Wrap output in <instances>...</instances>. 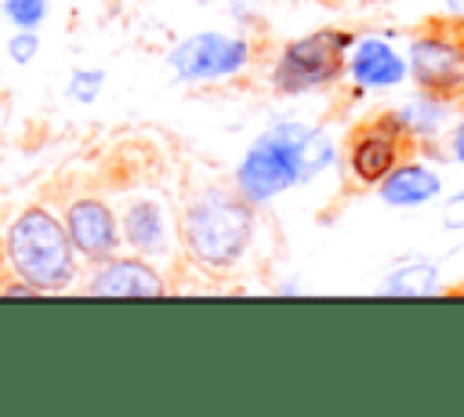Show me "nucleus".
<instances>
[{
	"mask_svg": "<svg viewBox=\"0 0 464 417\" xmlns=\"http://www.w3.org/2000/svg\"><path fill=\"white\" fill-rule=\"evenodd\" d=\"M334 156H337V149L326 131L283 120L254 138L246 156L236 163L232 185L246 203L257 207V203L283 196L286 189H294L301 181H312L315 174H323L334 163Z\"/></svg>",
	"mask_w": 464,
	"mask_h": 417,
	"instance_id": "nucleus-1",
	"label": "nucleus"
},
{
	"mask_svg": "<svg viewBox=\"0 0 464 417\" xmlns=\"http://www.w3.org/2000/svg\"><path fill=\"white\" fill-rule=\"evenodd\" d=\"M254 239V203L236 189H203L181 210V247L203 268L236 265Z\"/></svg>",
	"mask_w": 464,
	"mask_h": 417,
	"instance_id": "nucleus-2",
	"label": "nucleus"
},
{
	"mask_svg": "<svg viewBox=\"0 0 464 417\" xmlns=\"http://www.w3.org/2000/svg\"><path fill=\"white\" fill-rule=\"evenodd\" d=\"M4 257L14 279L29 283L36 294L65 290L76 279V250L69 243L65 221L47 207H29L7 225Z\"/></svg>",
	"mask_w": 464,
	"mask_h": 417,
	"instance_id": "nucleus-3",
	"label": "nucleus"
},
{
	"mask_svg": "<svg viewBox=\"0 0 464 417\" xmlns=\"http://www.w3.org/2000/svg\"><path fill=\"white\" fill-rule=\"evenodd\" d=\"M352 44H355V33L334 29V25H323L290 40L272 65V87L283 94H304L341 80Z\"/></svg>",
	"mask_w": 464,
	"mask_h": 417,
	"instance_id": "nucleus-4",
	"label": "nucleus"
},
{
	"mask_svg": "<svg viewBox=\"0 0 464 417\" xmlns=\"http://www.w3.org/2000/svg\"><path fill=\"white\" fill-rule=\"evenodd\" d=\"M406 76H413L417 91L435 98L464 94V36L457 29H428L410 40Z\"/></svg>",
	"mask_w": 464,
	"mask_h": 417,
	"instance_id": "nucleus-5",
	"label": "nucleus"
},
{
	"mask_svg": "<svg viewBox=\"0 0 464 417\" xmlns=\"http://www.w3.org/2000/svg\"><path fill=\"white\" fill-rule=\"evenodd\" d=\"M250 62V44L243 36L232 33H218V29H203L185 36L174 51H170V69L181 83H214V80H228L239 69H246Z\"/></svg>",
	"mask_w": 464,
	"mask_h": 417,
	"instance_id": "nucleus-6",
	"label": "nucleus"
},
{
	"mask_svg": "<svg viewBox=\"0 0 464 417\" xmlns=\"http://www.w3.org/2000/svg\"><path fill=\"white\" fill-rule=\"evenodd\" d=\"M413 141L406 138L395 109L392 112H381L377 120L362 123L352 141H348V170L359 185H377L410 149Z\"/></svg>",
	"mask_w": 464,
	"mask_h": 417,
	"instance_id": "nucleus-7",
	"label": "nucleus"
},
{
	"mask_svg": "<svg viewBox=\"0 0 464 417\" xmlns=\"http://www.w3.org/2000/svg\"><path fill=\"white\" fill-rule=\"evenodd\" d=\"M65 232H69L72 250L94 265L102 257H112L123 243L120 218L112 214V207L105 199H94V196H80L65 207Z\"/></svg>",
	"mask_w": 464,
	"mask_h": 417,
	"instance_id": "nucleus-8",
	"label": "nucleus"
},
{
	"mask_svg": "<svg viewBox=\"0 0 464 417\" xmlns=\"http://www.w3.org/2000/svg\"><path fill=\"white\" fill-rule=\"evenodd\" d=\"M163 279L152 268V261L130 254V257H102L98 268L87 279L91 297H163Z\"/></svg>",
	"mask_w": 464,
	"mask_h": 417,
	"instance_id": "nucleus-9",
	"label": "nucleus"
},
{
	"mask_svg": "<svg viewBox=\"0 0 464 417\" xmlns=\"http://www.w3.org/2000/svg\"><path fill=\"white\" fill-rule=\"evenodd\" d=\"M344 73L362 91H384V87H399L406 80V58L381 36H355Z\"/></svg>",
	"mask_w": 464,
	"mask_h": 417,
	"instance_id": "nucleus-10",
	"label": "nucleus"
},
{
	"mask_svg": "<svg viewBox=\"0 0 464 417\" xmlns=\"http://www.w3.org/2000/svg\"><path fill=\"white\" fill-rule=\"evenodd\" d=\"M120 239L130 247V254H138L145 261L167 257L170 254V243H174V232H170V221H167L163 203H156V199H134V203H127V210L120 218Z\"/></svg>",
	"mask_w": 464,
	"mask_h": 417,
	"instance_id": "nucleus-11",
	"label": "nucleus"
},
{
	"mask_svg": "<svg viewBox=\"0 0 464 417\" xmlns=\"http://www.w3.org/2000/svg\"><path fill=\"white\" fill-rule=\"evenodd\" d=\"M442 192V181L431 167L424 163H395L381 181H377V196L392 207H420L431 203Z\"/></svg>",
	"mask_w": 464,
	"mask_h": 417,
	"instance_id": "nucleus-12",
	"label": "nucleus"
},
{
	"mask_svg": "<svg viewBox=\"0 0 464 417\" xmlns=\"http://www.w3.org/2000/svg\"><path fill=\"white\" fill-rule=\"evenodd\" d=\"M395 116H399L410 141H428V138L442 134V127H446V98H435V94L420 91L410 105L395 109Z\"/></svg>",
	"mask_w": 464,
	"mask_h": 417,
	"instance_id": "nucleus-13",
	"label": "nucleus"
},
{
	"mask_svg": "<svg viewBox=\"0 0 464 417\" xmlns=\"http://www.w3.org/2000/svg\"><path fill=\"white\" fill-rule=\"evenodd\" d=\"M439 286V272L431 261H410V265H399L384 283H381V294H392V297H420V294H435Z\"/></svg>",
	"mask_w": 464,
	"mask_h": 417,
	"instance_id": "nucleus-14",
	"label": "nucleus"
},
{
	"mask_svg": "<svg viewBox=\"0 0 464 417\" xmlns=\"http://www.w3.org/2000/svg\"><path fill=\"white\" fill-rule=\"evenodd\" d=\"M4 18L18 29H36L47 18V0H4Z\"/></svg>",
	"mask_w": 464,
	"mask_h": 417,
	"instance_id": "nucleus-15",
	"label": "nucleus"
},
{
	"mask_svg": "<svg viewBox=\"0 0 464 417\" xmlns=\"http://www.w3.org/2000/svg\"><path fill=\"white\" fill-rule=\"evenodd\" d=\"M102 87H105V73L87 65V69H76V73L69 76V87H65V91H69V98H76V102L87 105V102H94V98L102 94Z\"/></svg>",
	"mask_w": 464,
	"mask_h": 417,
	"instance_id": "nucleus-16",
	"label": "nucleus"
},
{
	"mask_svg": "<svg viewBox=\"0 0 464 417\" xmlns=\"http://www.w3.org/2000/svg\"><path fill=\"white\" fill-rule=\"evenodd\" d=\"M36 51H40V36H36L33 29H22V33H14V36L7 40V54H11L18 65H29V62L36 58Z\"/></svg>",
	"mask_w": 464,
	"mask_h": 417,
	"instance_id": "nucleus-17",
	"label": "nucleus"
},
{
	"mask_svg": "<svg viewBox=\"0 0 464 417\" xmlns=\"http://www.w3.org/2000/svg\"><path fill=\"white\" fill-rule=\"evenodd\" d=\"M450 152H453V160L464 167V123L453 127V134H450Z\"/></svg>",
	"mask_w": 464,
	"mask_h": 417,
	"instance_id": "nucleus-18",
	"label": "nucleus"
},
{
	"mask_svg": "<svg viewBox=\"0 0 464 417\" xmlns=\"http://www.w3.org/2000/svg\"><path fill=\"white\" fill-rule=\"evenodd\" d=\"M446 11L450 18H464V0H446Z\"/></svg>",
	"mask_w": 464,
	"mask_h": 417,
	"instance_id": "nucleus-19",
	"label": "nucleus"
},
{
	"mask_svg": "<svg viewBox=\"0 0 464 417\" xmlns=\"http://www.w3.org/2000/svg\"><path fill=\"white\" fill-rule=\"evenodd\" d=\"M450 207H453V210H457V207H464V189H460V192L450 199Z\"/></svg>",
	"mask_w": 464,
	"mask_h": 417,
	"instance_id": "nucleus-20",
	"label": "nucleus"
}]
</instances>
